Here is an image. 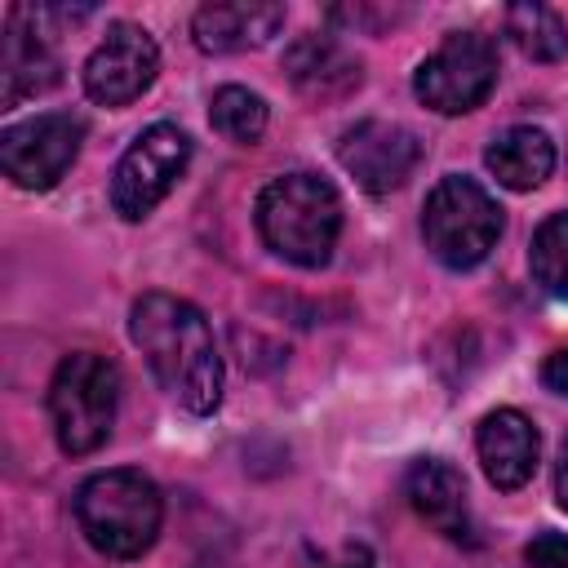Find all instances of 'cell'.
<instances>
[{"mask_svg": "<svg viewBox=\"0 0 568 568\" xmlns=\"http://www.w3.org/2000/svg\"><path fill=\"white\" fill-rule=\"evenodd\" d=\"M115 404H120V368L93 351L67 355L49 382V417L62 453L71 457L98 453L115 426Z\"/></svg>", "mask_w": 568, "mask_h": 568, "instance_id": "277c9868", "label": "cell"}, {"mask_svg": "<svg viewBox=\"0 0 568 568\" xmlns=\"http://www.w3.org/2000/svg\"><path fill=\"white\" fill-rule=\"evenodd\" d=\"M497 84V44L479 31H448L444 44L417 67L413 93L439 115L475 111Z\"/></svg>", "mask_w": 568, "mask_h": 568, "instance_id": "8992f818", "label": "cell"}, {"mask_svg": "<svg viewBox=\"0 0 568 568\" xmlns=\"http://www.w3.org/2000/svg\"><path fill=\"white\" fill-rule=\"evenodd\" d=\"M555 497H559V506L568 510V435H564V444H559V462H555Z\"/></svg>", "mask_w": 568, "mask_h": 568, "instance_id": "7402d4cb", "label": "cell"}, {"mask_svg": "<svg viewBox=\"0 0 568 568\" xmlns=\"http://www.w3.org/2000/svg\"><path fill=\"white\" fill-rule=\"evenodd\" d=\"M337 160L342 169L373 195H386L395 186H404L422 160V146L417 138L404 129V124H390V120H359L342 133L337 142Z\"/></svg>", "mask_w": 568, "mask_h": 568, "instance_id": "30bf717a", "label": "cell"}, {"mask_svg": "<svg viewBox=\"0 0 568 568\" xmlns=\"http://www.w3.org/2000/svg\"><path fill=\"white\" fill-rule=\"evenodd\" d=\"M84 142V120L71 111H44L36 120L9 124L0 133V164L27 191H49L75 164Z\"/></svg>", "mask_w": 568, "mask_h": 568, "instance_id": "ba28073f", "label": "cell"}, {"mask_svg": "<svg viewBox=\"0 0 568 568\" xmlns=\"http://www.w3.org/2000/svg\"><path fill=\"white\" fill-rule=\"evenodd\" d=\"M541 382H546V390L568 395V351H555V355L541 364Z\"/></svg>", "mask_w": 568, "mask_h": 568, "instance_id": "44dd1931", "label": "cell"}, {"mask_svg": "<svg viewBox=\"0 0 568 568\" xmlns=\"http://www.w3.org/2000/svg\"><path fill=\"white\" fill-rule=\"evenodd\" d=\"M44 9H9L4 22V53H0V102L18 106L31 93H44L58 80V58L44 44Z\"/></svg>", "mask_w": 568, "mask_h": 568, "instance_id": "8fae6325", "label": "cell"}, {"mask_svg": "<svg viewBox=\"0 0 568 568\" xmlns=\"http://www.w3.org/2000/svg\"><path fill=\"white\" fill-rule=\"evenodd\" d=\"M75 519L84 541L106 559H138L155 546L164 524L160 488L142 470H102L80 484Z\"/></svg>", "mask_w": 568, "mask_h": 568, "instance_id": "3957f363", "label": "cell"}, {"mask_svg": "<svg viewBox=\"0 0 568 568\" xmlns=\"http://www.w3.org/2000/svg\"><path fill=\"white\" fill-rule=\"evenodd\" d=\"M284 27V4L266 0H222V4H200L191 18V40L204 53H240L266 44Z\"/></svg>", "mask_w": 568, "mask_h": 568, "instance_id": "5bb4252c", "label": "cell"}, {"mask_svg": "<svg viewBox=\"0 0 568 568\" xmlns=\"http://www.w3.org/2000/svg\"><path fill=\"white\" fill-rule=\"evenodd\" d=\"M191 138L178 124H151L133 138V146L120 155L111 173V204L124 222H142L186 173Z\"/></svg>", "mask_w": 568, "mask_h": 568, "instance_id": "52a82bcc", "label": "cell"}, {"mask_svg": "<svg viewBox=\"0 0 568 568\" xmlns=\"http://www.w3.org/2000/svg\"><path fill=\"white\" fill-rule=\"evenodd\" d=\"M528 266H532V280H537L550 297H564V302H568V213H550V217L532 231Z\"/></svg>", "mask_w": 568, "mask_h": 568, "instance_id": "d6986e66", "label": "cell"}, {"mask_svg": "<svg viewBox=\"0 0 568 568\" xmlns=\"http://www.w3.org/2000/svg\"><path fill=\"white\" fill-rule=\"evenodd\" d=\"M257 235L262 244L293 266H324L342 235V200L333 182L315 173L271 178L257 195Z\"/></svg>", "mask_w": 568, "mask_h": 568, "instance_id": "7a4b0ae2", "label": "cell"}, {"mask_svg": "<svg viewBox=\"0 0 568 568\" xmlns=\"http://www.w3.org/2000/svg\"><path fill=\"white\" fill-rule=\"evenodd\" d=\"M209 124L226 138V142H240V146H253L262 133H266V102L240 84H226L213 93L209 102Z\"/></svg>", "mask_w": 568, "mask_h": 568, "instance_id": "ac0fdd59", "label": "cell"}, {"mask_svg": "<svg viewBox=\"0 0 568 568\" xmlns=\"http://www.w3.org/2000/svg\"><path fill=\"white\" fill-rule=\"evenodd\" d=\"M506 36L532 62H559L568 53V27H564V18L555 9H546V4H537V0H524V4H510L506 9Z\"/></svg>", "mask_w": 568, "mask_h": 568, "instance_id": "e0dca14e", "label": "cell"}, {"mask_svg": "<svg viewBox=\"0 0 568 568\" xmlns=\"http://www.w3.org/2000/svg\"><path fill=\"white\" fill-rule=\"evenodd\" d=\"M404 493L413 501V510L448 541L475 546V519H470V501H466V479L457 475V466L439 462V457H417L404 475Z\"/></svg>", "mask_w": 568, "mask_h": 568, "instance_id": "7c38bea8", "label": "cell"}, {"mask_svg": "<svg viewBox=\"0 0 568 568\" xmlns=\"http://www.w3.org/2000/svg\"><path fill=\"white\" fill-rule=\"evenodd\" d=\"M497 235H501V209L475 178L448 173L430 186L422 204V240L444 266L453 271L479 266L493 253Z\"/></svg>", "mask_w": 568, "mask_h": 568, "instance_id": "5b68a950", "label": "cell"}, {"mask_svg": "<svg viewBox=\"0 0 568 568\" xmlns=\"http://www.w3.org/2000/svg\"><path fill=\"white\" fill-rule=\"evenodd\" d=\"M524 559L532 568H568V537L564 532H537L524 546Z\"/></svg>", "mask_w": 568, "mask_h": 568, "instance_id": "ffe728a7", "label": "cell"}, {"mask_svg": "<svg viewBox=\"0 0 568 568\" xmlns=\"http://www.w3.org/2000/svg\"><path fill=\"white\" fill-rule=\"evenodd\" d=\"M284 71L315 102H337V98L355 93L359 80H364L359 58L346 53L333 36H320V31H306L284 49Z\"/></svg>", "mask_w": 568, "mask_h": 568, "instance_id": "9a60e30c", "label": "cell"}, {"mask_svg": "<svg viewBox=\"0 0 568 568\" xmlns=\"http://www.w3.org/2000/svg\"><path fill=\"white\" fill-rule=\"evenodd\" d=\"M328 568H368V559H355V555H351V559H337V564H328Z\"/></svg>", "mask_w": 568, "mask_h": 568, "instance_id": "603a6c76", "label": "cell"}, {"mask_svg": "<svg viewBox=\"0 0 568 568\" xmlns=\"http://www.w3.org/2000/svg\"><path fill=\"white\" fill-rule=\"evenodd\" d=\"M475 453L484 462L488 484L497 488H524L537 470V453H541V435L537 426L519 413V408H497L479 422L475 430Z\"/></svg>", "mask_w": 568, "mask_h": 568, "instance_id": "4fadbf2b", "label": "cell"}, {"mask_svg": "<svg viewBox=\"0 0 568 568\" xmlns=\"http://www.w3.org/2000/svg\"><path fill=\"white\" fill-rule=\"evenodd\" d=\"M160 71L155 40L133 22H111L102 44L84 62V93L102 106H124L151 89Z\"/></svg>", "mask_w": 568, "mask_h": 568, "instance_id": "9c48e42d", "label": "cell"}, {"mask_svg": "<svg viewBox=\"0 0 568 568\" xmlns=\"http://www.w3.org/2000/svg\"><path fill=\"white\" fill-rule=\"evenodd\" d=\"M129 333L178 408L204 417L222 404V355L200 306L173 293H142L129 311Z\"/></svg>", "mask_w": 568, "mask_h": 568, "instance_id": "6da1fadb", "label": "cell"}, {"mask_svg": "<svg viewBox=\"0 0 568 568\" xmlns=\"http://www.w3.org/2000/svg\"><path fill=\"white\" fill-rule=\"evenodd\" d=\"M484 164L493 169V178H497L501 186H510V191H532V186H541V182L550 178V169H555V142H550L541 129H532V124H510V129H501V133L488 142Z\"/></svg>", "mask_w": 568, "mask_h": 568, "instance_id": "2e32d148", "label": "cell"}]
</instances>
